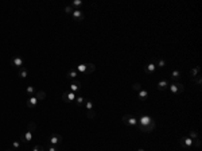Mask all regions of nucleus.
<instances>
[{
    "label": "nucleus",
    "instance_id": "obj_1",
    "mask_svg": "<svg viewBox=\"0 0 202 151\" xmlns=\"http://www.w3.org/2000/svg\"><path fill=\"white\" fill-rule=\"evenodd\" d=\"M155 120H154L150 115H140V118L137 119V128L144 132V134H150L155 130Z\"/></svg>",
    "mask_w": 202,
    "mask_h": 151
},
{
    "label": "nucleus",
    "instance_id": "obj_2",
    "mask_svg": "<svg viewBox=\"0 0 202 151\" xmlns=\"http://www.w3.org/2000/svg\"><path fill=\"white\" fill-rule=\"evenodd\" d=\"M123 123L125 124L127 127H132V128H135V127H137V118H135L133 115H129V113H127V115H124L123 116Z\"/></svg>",
    "mask_w": 202,
    "mask_h": 151
},
{
    "label": "nucleus",
    "instance_id": "obj_3",
    "mask_svg": "<svg viewBox=\"0 0 202 151\" xmlns=\"http://www.w3.org/2000/svg\"><path fill=\"white\" fill-rule=\"evenodd\" d=\"M167 89H170V92L173 93V95H181V93L185 90V86L182 84H179V82H173V84L169 85Z\"/></svg>",
    "mask_w": 202,
    "mask_h": 151
},
{
    "label": "nucleus",
    "instance_id": "obj_4",
    "mask_svg": "<svg viewBox=\"0 0 202 151\" xmlns=\"http://www.w3.org/2000/svg\"><path fill=\"white\" fill-rule=\"evenodd\" d=\"M75 97H77V96H75V93L70 92V90L67 89V90H65L63 95H62V100L65 101L66 104H71L73 101H75Z\"/></svg>",
    "mask_w": 202,
    "mask_h": 151
},
{
    "label": "nucleus",
    "instance_id": "obj_5",
    "mask_svg": "<svg viewBox=\"0 0 202 151\" xmlns=\"http://www.w3.org/2000/svg\"><path fill=\"white\" fill-rule=\"evenodd\" d=\"M63 138H62V135L59 134H53L49 138V144L50 146H58V144H61Z\"/></svg>",
    "mask_w": 202,
    "mask_h": 151
},
{
    "label": "nucleus",
    "instance_id": "obj_6",
    "mask_svg": "<svg viewBox=\"0 0 202 151\" xmlns=\"http://www.w3.org/2000/svg\"><path fill=\"white\" fill-rule=\"evenodd\" d=\"M179 144H181L183 148H187V150H190L191 147H193V139H190L189 136H182L181 139H179Z\"/></svg>",
    "mask_w": 202,
    "mask_h": 151
},
{
    "label": "nucleus",
    "instance_id": "obj_7",
    "mask_svg": "<svg viewBox=\"0 0 202 151\" xmlns=\"http://www.w3.org/2000/svg\"><path fill=\"white\" fill-rule=\"evenodd\" d=\"M69 90L70 92H80L81 90V82L78 80H73L71 81V84L69 85Z\"/></svg>",
    "mask_w": 202,
    "mask_h": 151
},
{
    "label": "nucleus",
    "instance_id": "obj_8",
    "mask_svg": "<svg viewBox=\"0 0 202 151\" xmlns=\"http://www.w3.org/2000/svg\"><path fill=\"white\" fill-rule=\"evenodd\" d=\"M23 63H24V61H23V58L22 57H18V55H15V57H12L11 58V65H14V66L16 67H23Z\"/></svg>",
    "mask_w": 202,
    "mask_h": 151
},
{
    "label": "nucleus",
    "instance_id": "obj_9",
    "mask_svg": "<svg viewBox=\"0 0 202 151\" xmlns=\"http://www.w3.org/2000/svg\"><path fill=\"white\" fill-rule=\"evenodd\" d=\"M38 103H39V101H38L37 97H35V96H30L29 99H27V101H26V105H27L29 108H35V107L38 105Z\"/></svg>",
    "mask_w": 202,
    "mask_h": 151
},
{
    "label": "nucleus",
    "instance_id": "obj_10",
    "mask_svg": "<svg viewBox=\"0 0 202 151\" xmlns=\"http://www.w3.org/2000/svg\"><path fill=\"white\" fill-rule=\"evenodd\" d=\"M155 70H156V65H155L154 62H150L144 66V71L147 73V74H154Z\"/></svg>",
    "mask_w": 202,
    "mask_h": 151
},
{
    "label": "nucleus",
    "instance_id": "obj_11",
    "mask_svg": "<svg viewBox=\"0 0 202 151\" xmlns=\"http://www.w3.org/2000/svg\"><path fill=\"white\" fill-rule=\"evenodd\" d=\"M71 16H73V19H75V20H78V22H81V20H84V12L81 11V10H74L73 12H71Z\"/></svg>",
    "mask_w": 202,
    "mask_h": 151
},
{
    "label": "nucleus",
    "instance_id": "obj_12",
    "mask_svg": "<svg viewBox=\"0 0 202 151\" xmlns=\"http://www.w3.org/2000/svg\"><path fill=\"white\" fill-rule=\"evenodd\" d=\"M33 139V132H30V131H26V132H23L20 136V142L23 143H29L30 140Z\"/></svg>",
    "mask_w": 202,
    "mask_h": 151
},
{
    "label": "nucleus",
    "instance_id": "obj_13",
    "mask_svg": "<svg viewBox=\"0 0 202 151\" xmlns=\"http://www.w3.org/2000/svg\"><path fill=\"white\" fill-rule=\"evenodd\" d=\"M169 85H170V82L167 80H161L156 84V88H158V90H166V89L169 88Z\"/></svg>",
    "mask_w": 202,
    "mask_h": 151
},
{
    "label": "nucleus",
    "instance_id": "obj_14",
    "mask_svg": "<svg viewBox=\"0 0 202 151\" xmlns=\"http://www.w3.org/2000/svg\"><path fill=\"white\" fill-rule=\"evenodd\" d=\"M137 97H139V100L140 101H146L148 99V90H146V89H140L139 92H137Z\"/></svg>",
    "mask_w": 202,
    "mask_h": 151
},
{
    "label": "nucleus",
    "instance_id": "obj_15",
    "mask_svg": "<svg viewBox=\"0 0 202 151\" xmlns=\"http://www.w3.org/2000/svg\"><path fill=\"white\" fill-rule=\"evenodd\" d=\"M74 69H75L77 71H78V73L86 74V71H88V65H86V63H80V65H77V66H75Z\"/></svg>",
    "mask_w": 202,
    "mask_h": 151
},
{
    "label": "nucleus",
    "instance_id": "obj_16",
    "mask_svg": "<svg viewBox=\"0 0 202 151\" xmlns=\"http://www.w3.org/2000/svg\"><path fill=\"white\" fill-rule=\"evenodd\" d=\"M77 76H78V71L75 70V69H70V70H67V73H66V77L69 80H75Z\"/></svg>",
    "mask_w": 202,
    "mask_h": 151
},
{
    "label": "nucleus",
    "instance_id": "obj_17",
    "mask_svg": "<svg viewBox=\"0 0 202 151\" xmlns=\"http://www.w3.org/2000/svg\"><path fill=\"white\" fill-rule=\"evenodd\" d=\"M181 77H182V71L181 70H173L171 71V80L173 81L181 80Z\"/></svg>",
    "mask_w": 202,
    "mask_h": 151
},
{
    "label": "nucleus",
    "instance_id": "obj_18",
    "mask_svg": "<svg viewBox=\"0 0 202 151\" xmlns=\"http://www.w3.org/2000/svg\"><path fill=\"white\" fill-rule=\"evenodd\" d=\"M85 108H86V111H93V108H95V103L90 100V99H85Z\"/></svg>",
    "mask_w": 202,
    "mask_h": 151
},
{
    "label": "nucleus",
    "instance_id": "obj_19",
    "mask_svg": "<svg viewBox=\"0 0 202 151\" xmlns=\"http://www.w3.org/2000/svg\"><path fill=\"white\" fill-rule=\"evenodd\" d=\"M18 76H19L20 78H26V77L29 76V70H27L24 66L20 67V69H19V71H18Z\"/></svg>",
    "mask_w": 202,
    "mask_h": 151
},
{
    "label": "nucleus",
    "instance_id": "obj_20",
    "mask_svg": "<svg viewBox=\"0 0 202 151\" xmlns=\"http://www.w3.org/2000/svg\"><path fill=\"white\" fill-rule=\"evenodd\" d=\"M75 104L78 105V107H84V104H85V97L77 96L75 97Z\"/></svg>",
    "mask_w": 202,
    "mask_h": 151
},
{
    "label": "nucleus",
    "instance_id": "obj_21",
    "mask_svg": "<svg viewBox=\"0 0 202 151\" xmlns=\"http://www.w3.org/2000/svg\"><path fill=\"white\" fill-rule=\"evenodd\" d=\"M38 99V101H41V100H45L46 99V92H43V90H38L37 92V96H35Z\"/></svg>",
    "mask_w": 202,
    "mask_h": 151
},
{
    "label": "nucleus",
    "instance_id": "obj_22",
    "mask_svg": "<svg viewBox=\"0 0 202 151\" xmlns=\"http://www.w3.org/2000/svg\"><path fill=\"white\" fill-rule=\"evenodd\" d=\"M81 5H82V1H81V0H73V3H71V7L74 10H80Z\"/></svg>",
    "mask_w": 202,
    "mask_h": 151
},
{
    "label": "nucleus",
    "instance_id": "obj_23",
    "mask_svg": "<svg viewBox=\"0 0 202 151\" xmlns=\"http://www.w3.org/2000/svg\"><path fill=\"white\" fill-rule=\"evenodd\" d=\"M35 130H37V123L30 122V123H29V126H27V131H30V132H34Z\"/></svg>",
    "mask_w": 202,
    "mask_h": 151
},
{
    "label": "nucleus",
    "instance_id": "obj_24",
    "mask_svg": "<svg viewBox=\"0 0 202 151\" xmlns=\"http://www.w3.org/2000/svg\"><path fill=\"white\" fill-rule=\"evenodd\" d=\"M198 73H199V66H197V67H194V69H191V70H190V76H191V78L197 77Z\"/></svg>",
    "mask_w": 202,
    "mask_h": 151
},
{
    "label": "nucleus",
    "instance_id": "obj_25",
    "mask_svg": "<svg viewBox=\"0 0 202 151\" xmlns=\"http://www.w3.org/2000/svg\"><path fill=\"white\" fill-rule=\"evenodd\" d=\"M189 138H190V139H193V140H195V139H198L199 136H198V132H197V131L191 130V131L189 132Z\"/></svg>",
    "mask_w": 202,
    "mask_h": 151
},
{
    "label": "nucleus",
    "instance_id": "obj_26",
    "mask_svg": "<svg viewBox=\"0 0 202 151\" xmlns=\"http://www.w3.org/2000/svg\"><path fill=\"white\" fill-rule=\"evenodd\" d=\"M88 65V71H86V74H90V73H93V71L96 70V66L93 65V63H86Z\"/></svg>",
    "mask_w": 202,
    "mask_h": 151
},
{
    "label": "nucleus",
    "instance_id": "obj_27",
    "mask_svg": "<svg viewBox=\"0 0 202 151\" xmlns=\"http://www.w3.org/2000/svg\"><path fill=\"white\" fill-rule=\"evenodd\" d=\"M26 93H27L29 96H33L34 93H35V88H34V86H27V88H26Z\"/></svg>",
    "mask_w": 202,
    "mask_h": 151
},
{
    "label": "nucleus",
    "instance_id": "obj_28",
    "mask_svg": "<svg viewBox=\"0 0 202 151\" xmlns=\"http://www.w3.org/2000/svg\"><path fill=\"white\" fill-rule=\"evenodd\" d=\"M156 65L158 66H161V67H165L166 66V61L165 59H162V58H158L156 59Z\"/></svg>",
    "mask_w": 202,
    "mask_h": 151
},
{
    "label": "nucleus",
    "instance_id": "obj_29",
    "mask_svg": "<svg viewBox=\"0 0 202 151\" xmlns=\"http://www.w3.org/2000/svg\"><path fill=\"white\" fill-rule=\"evenodd\" d=\"M33 151H45V147L42 146V144H37V146H34Z\"/></svg>",
    "mask_w": 202,
    "mask_h": 151
},
{
    "label": "nucleus",
    "instance_id": "obj_30",
    "mask_svg": "<svg viewBox=\"0 0 202 151\" xmlns=\"http://www.w3.org/2000/svg\"><path fill=\"white\" fill-rule=\"evenodd\" d=\"M132 88L135 89V90H137V92H139L140 89H143V88H141V84H140V82H135V84L132 85Z\"/></svg>",
    "mask_w": 202,
    "mask_h": 151
},
{
    "label": "nucleus",
    "instance_id": "obj_31",
    "mask_svg": "<svg viewBox=\"0 0 202 151\" xmlns=\"http://www.w3.org/2000/svg\"><path fill=\"white\" fill-rule=\"evenodd\" d=\"M95 118H96L95 109H93V111H88V119H95Z\"/></svg>",
    "mask_w": 202,
    "mask_h": 151
},
{
    "label": "nucleus",
    "instance_id": "obj_32",
    "mask_svg": "<svg viewBox=\"0 0 202 151\" xmlns=\"http://www.w3.org/2000/svg\"><path fill=\"white\" fill-rule=\"evenodd\" d=\"M73 11H74V8H73L71 5H66L65 7V14H71Z\"/></svg>",
    "mask_w": 202,
    "mask_h": 151
},
{
    "label": "nucleus",
    "instance_id": "obj_33",
    "mask_svg": "<svg viewBox=\"0 0 202 151\" xmlns=\"http://www.w3.org/2000/svg\"><path fill=\"white\" fill-rule=\"evenodd\" d=\"M20 143L22 142H18V140H15V142H12V147L16 150V148H19V147H20Z\"/></svg>",
    "mask_w": 202,
    "mask_h": 151
},
{
    "label": "nucleus",
    "instance_id": "obj_34",
    "mask_svg": "<svg viewBox=\"0 0 202 151\" xmlns=\"http://www.w3.org/2000/svg\"><path fill=\"white\" fill-rule=\"evenodd\" d=\"M194 78H195V84H197L198 86H201V76H197V77H194Z\"/></svg>",
    "mask_w": 202,
    "mask_h": 151
},
{
    "label": "nucleus",
    "instance_id": "obj_35",
    "mask_svg": "<svg viewBox=\"0 0 202 151\" xmlns=\"http://www.w3.org/2000/svg\"><path fill=\"white\" fill-rule=\"evenodd\" d=\"M47 151H58V148L55 146H49V148H47Z\"/></svg>",
    "mask_w": 202,
    "mask_h": 151
},
{
    "label": "nucleus",
    "instance_id": "obj_36",
    "mask_svg": "<svg viewBox=\"0 0 202 151\" xmlns=\"http://www.w3.org/2000/svg\"><path fill=\"white\" fill-rule=\"evenodd\" d=\"M137 151H144V150H143V148H139V150H137Z\"/></svg>",
    "mask_w": 202,
    "mask_h": 151
},
{
    "label": "nucleus",
    "instance_id": "obj_37",
    "mask_svg": "<svg viewBox=\"0 0 202 151\" xmlns=\"http://www.w3.org/2000/svg\"><path fill=\"white\" fill-rule=\"evenodd\" d=\"M5 151H14V150H5Z\"/></svg>",
    "mask_w": 202,
    "mask_h": 151
}]
</instances>
